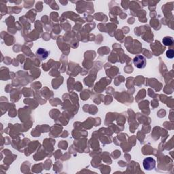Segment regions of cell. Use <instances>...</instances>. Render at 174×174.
I'll return each instance as SVG.
<instances>
[{
  "instance_id": "cell-1",
  "label": "cell",
  "mask_w": 174,
  "mask_h": 174,
  "mask_svg": "<svg viewBox=\"0 0 174 174\" xmlns=\"http://www.w3.org/2000/svg\"><path fill=\"white\" fill-rule=\"evenodd\" d=\"M143 166L144 169L147 170V171H150V170H152L155 168L156 161L152 157L146 158L143 161Z\"/></svg>"
},
{
  "instance_id": "cell-2",
  "label": "cell",
  "mask_w": 174,
  "mask_h": 174,
  "mask_svg": "<svg viewBox=\"0 0 174 174\" xmlns=\"http://www.w3.org/2000/svg\"><path fill=\"white\" fill-rule=\"evenodd\" d=\"M133 63L136 68L139 69H143L146 67V59L144 56L137 55L133 59Z\"/></svg>"
},
{
  "instance_id": "cell-3",
  "label": "cell",
  "mask_w": 174,
  "mask_h": 174,
  "mask_svg": "<svg viewBox=\"0 0 174 174\" xmlns=\"http://www.w3.org/2000/svg\"><path fill=\"white\" fill-rule=\"evenodd\" d=\"M49 55V52L44 48H39L37 50V55L41 59H46Z\"/></svg>"
},
{
  "instance_id": "cell-4",
  "label": "cell",
  "mask_w": 174,
  "mask_h": 174,
  "mask_svg": "<svg viewBox=\"0 0 174 174\" xmlns=\"http://www.w3.org/2000/svg\"><path fill=\"white\" fill-rule=\"evenodd\" d=\"M173 42V39L171 37H165L163 39V43L165 46H171Z\"/></svg>"
},
{
  "instance_id": "cell-5",
  "label": "cell",
  "mask_w": 174,
  "mask_h": 174,
  "mask_svg": "<svg viewBox=\"0 0 174 174\" xmlns=\"http://www.w3.org/2000/svg\"><path fill=\"white\" fill-rule=\"evenodd\" d=\"M166 55H167V57H168V58L173 59L174 57V51L173 49H169V50H167Z\"/></svg>"
}]
</instances>
